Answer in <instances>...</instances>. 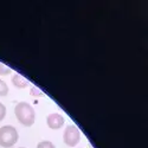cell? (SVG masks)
I'll return each mask as SVG.
<instances>
[{"label":"cell","mask_w":148,"mask_h":148,"mask_svg":"<svg viewBox=\"0 0 148 148\" xmlns=\"http://www.w3.org/2000/svg\"><path fill=\"white\" fill-rule=\"evenodd\" d=\"M23 148H24V147H23Z\"/></svg>","instance_id":"cell-10"},{"label":"cell","mask_w":148,"mask_h":148,"mask_svg":"<svg viewBox=\"0 0 148 148\" xmlns=\"http://www.w3.org/2000/svg\"><path fill=\"white\" fill-rule=\"evenodd\" d=\"M37 148H56V147L51 141H42L38 143Z\"/></svg>","instance_id":"cell-8"},{"label":"cell","mask_w":148,"mask_h":148,"mask_svg":"<svg viewBox=\"0 0 148 148\" xmlns=\"http://www.w3.org/2000/svg\"><path fill=\"white\" fill-rule=\"evenodd\" d=\"M11 72H12L11 68H8L7 65H5L3 63H0V75H1V76H6V75H10Z\"/></svg>","instance_id":"cell-7"},{"label":"cell","mask_w":148,"mask_h":148,"mask_svg":"<svg viewBox=\"0 0 148 148\" xmlns=\"http://www.w3.org/2000/svg\"><path fill=\"white\" fill-rule=\"evenodd\" d=\"M64 117L62 116L60 114L58 113H53V114H50L47 116L46 119V123H47V126L50 127L51 129H59L64 126Z\"/></svg>","instance_id":"cell-4"},{"label":"cell","mask_w":148,"mask_h":148,"mask_svg":"<svg viewBox=\"0 0 148 148\" xmlns=\"http://www.w3.org/2000/svg\"><path fill=\"white\" fill-rule=\"evenodd\" d=\"M18 141V132L13 126H4L0 128V146L8 148Z\"/></svg>","instance_id":"cell-2"},{"label":"cell","mask_w":148,"mask_h":148,"mask_svg":"<svg viewBox=\"0 0 148 148\" xmlns=\"http://www.w3.org/2000/svg\"><path fill=\"white\" fill-rule=\"evenodd\" d=\"M14 114L23 126L30 127L34 123V120H36L34 109L27 102H19L14 108Z\"/></svg>","instance_id":"cell-1"},{"label":"cell","mask_w":148,"mask_h":148,"mask_svg":"<svg viewBox=\"0 0 148 148\" xmlns=\"http://www.w3.org/2000/svg\"><path fill=\"white\" fill-rule=\"evenodd\" d=\"M6 116V107L0 102V121H3Z\"/></svg>","instance_id":"cell-9"},{"label":"cell","mask_w":148,"mask_h":148,"mask_svg":"<svg viewBox=\"0 0 148 148\" xmlns=\"http://www.w3.org/2000/svg\"><path fill=\"white\" fill-rule=\"evenodd\" d=\"M12 83H13V85L18 89H24V88H26L29 85V81L26 78H24L21 75H19V73H14L13 75Z\"/></svg>","instance_id":"cell-5"},{"label":"cell","mask_w":148,"mask_h":148,"mask_svg":"<svg viewBox=\"0 0 148 148\" xmlns=\"http://www.w3.org/2000/svg\"><path fill=\"white\" fill-rule=\"evenodd\" d=\"M81 140V133L76 126H68L63 134V141L69 147L76 146Z\"/></svg>","instance_id":"cell-3"},{"label":"cell","mask_w":148,"mask_h":148,"mask_svg":"<svg viewBox=\"0 0 148 148\" xmlns=\"http://www.w3.org/2000/svg\"><path fill=\"white\" fill-rule=\"evenodd\" d=\"M7 94H8V87H7V84L3 79H0V96H6Z\"/></svg>","instance_id":"cell-6"}]
</instances>
